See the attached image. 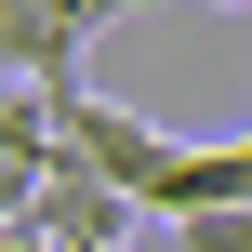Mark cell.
Instances as JSON below:
<instances>
[{
    "mask_svg": "<svg viewBox=\"0 0 252 252\" xmlns=\"http://www.w3.org/2000/svg\"><path fill=\"white\" fill-rule=\"evenodd\" d=\"M120 13H146V0H0V53H13V80L66 93V80H80V53H93Z\"/></svg>",
    "mask_w": 252,
    "mask_h": 252,
    "instance_id": "cell-1",
    "label": "cell"
},
{
    "mask_svg": "<svg viewBox=\"0 0 252 252\" xmlns=\"http://www.w3.org/2000/svg\"><path fill=\"white\" fill-rule=\"evenodd\" d=\"M13 226H40V239H66V252H133V226H146V199H120L93 159H66L40 199H13Z\"/></svg>",
    "mask_w": 252,
    "mask_h": 252,
    "instance_id": "cell-2",
    "label": "cell"
}]
</instances>
